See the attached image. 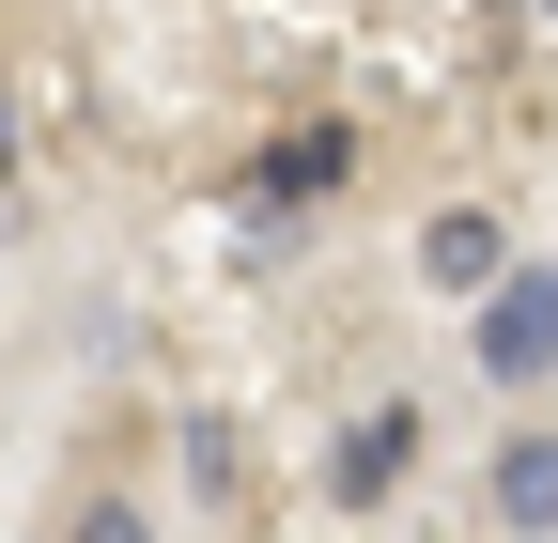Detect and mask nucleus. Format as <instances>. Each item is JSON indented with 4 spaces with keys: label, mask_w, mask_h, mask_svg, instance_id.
Listing matches in <instances>:
<instances>
[{
    "label": "nucleus",
    "mask_w": 558,
    "mask_h": 543,
    "mask_svg": "<svg viewBox=\"0 0 558 543\" xmlns=\"http://www.w3.org/2000/svg\"><path fill=\"white\" fill-rule=\"evenodd\" d=\"M481 373H497V388L558 373V280H543V264H512V280L481 295Z\"/></svg>",
    "instance_id": "obj_1"
},
{
    "label": "nucleus",
    "mask_w": 558,
    "mask_h": 543,
    "mask_svg": "<svg viewBox=\"0 0 558 543\" xmlns=\"http://www.w3.org/2000/svg\"><path fill=\"white\" fill-rule=\"evenodd\" d=\"M341 171H357V124H279L264 171H248V202H326Z\"/></svg>",
    "instance_id": "obj_2"
},
{
    "label": "nucleus",
    "mask_w": 558,
    "mask_h": 543,
    "mask_svg": "<svg viewBox=\"0 0 558 543\" xmlns=\"http://www.w3.org/2000/svg\"><path fill=\"white\" fill-rule=\"evenodd\" d=\"M403 466H418V403H373V420L326 450V497H357V512H373V497L403 482Z\"/></svg>",
    "instance_id": "obj_3"
},
{
    "label": "nucleus",
    "mask_w": 558,
    "mask_h": 543,
    "mask_svg": "<svg viewBox=\"0 0 558 543\" xmlns=\"http://www.w3.org/2000/svg\"><path fill=\"white\" fill-rule=\"evenodd\" d=\"M497 264H512V233L481 218V202H450V218L418 233V280H435V295H497Z\"/></svg>",
    "instance_id": "obj_4"
},
{
    "label": "nucleus",
    "mask_w": 558,
    "mask_h": 543,
    "mask_svg": "<svg viewBox=\"0 0 558 543\" xmlns=\"http://www.w3.org/2000/svg\"><path fill=\"white\" fill-rule=\"evenodd\" d=\"M497 512L512 528H558V435H512L497 450Z\"/></svg>",
    "instance_id": "obj_5"
},
{
    "label": "nucleus",
    "mask_w": 558,
    "mask_h": 543,
    "mask_svg": "<svg viewBox=\"0 0 558 543\" xmlns=\"http://www.w3.org/2000/svg\"><path fill=\"white\" fill-rule=\"evenodd\" d=\"M0 171H16V79H0Z\"/></svg>",
    "instance_id": "obj_6"
},
{
    "label": "nucleus",
    "mask_w": 558,
    "mask_h": 543,
    "mask_svg": "<svg viewBox=\"0 0 558 543\" xmlns=\"http://www.w3.org/2000/svg\"><path fill=\"white\" fill-rule=\"evenodd\" d=\"M543 32H558V0H543Z\"/></svg>",
    "instance_id": "obj_7"
}]
</instances>
